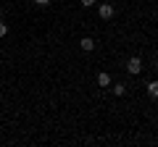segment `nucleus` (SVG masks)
Instances as JSON below:
<instances>
[{"mask_svg":"<svg viewBox=\"0 0 158 147\" xmlns=\"http://www.w3.org/2000/svg\"><path fill=\"white\" fill-rule=\"evenodd\" d=\"M113 13H116V8H113L111 3H100V6H98V16L106 18V21H108V18H113Z\"/></svg>","mask_w":158,"mask_h":147,"instance_id":"obj_1","label":"nucleus"},{"mask_svg":"<svg viewBox=\"0 0 158 147\" xmlns=\"http://www.w3.org/2000/svg\"><path fill=\"white\" fill-rule=\"evenodd\" d=\"M127 71H129L132 74V76H137V74H140L142 71V61H140V58H129V63H127Z\"/></svg>","mask_w":158,"mask_h":147,"instance_id":"obj_2","label":"nucleus"},{"mask_svg":"<svg viewBox=\"0 0 158 147\" xmlns=\"http://www.w3.org/2000/svg\"><path fill=\"white\" fill-rule=\"evenodd\" d=\"M145 89H148V95H150L153 100H158V81H148Z\"/></svg>","mask_w":158,"mask_h":147,"instance_id":"obj_3","label":"nucleus"},{"mask_svg":"<svg viewBox=\"0 0 158 147\" xmlns=\"http://www.w3.org/2000/svg\"><path fill=\"white\" fill-rule=\"evenodd\" d=\"M98 87H111V76H108L106 71L98 74Z\"/></svg>","mask_w":158,"mask_h":147,"instance_id":"obj_4","label":"nucleus"},{"mask_svg":"<svg viewBox=\"0 0 158 147\" xmlns=\"http://www.w3.org/2000/svg\"><path fill=\"white\" fill-rule=\"evenodd\" d=\"M79 47H82V50H85V53H92V50H95V42H92L90 37H85V40L79 42Z\"/></svg>","mask_w":158,"mask_h":147,"instance_id":"obj_5","label":"nucleus"},{"mask_svg":"<svg viewBox=\"0 0 158 147\" xmlns=\"http://www.w3.org/2000/svg\"><path fill=\"white\" fill-rule=\"evenodd\" d=\"M124 92H127V87H124V84H116V87H113V95H118V97H121Z\"/></svg>","mask_w":158,"mask_h":147,"instance_id":"obj_6","label":"nucleus"},{"mask_svg":"<svg viewBox=\"0 0 158 147\" xmlns=\"http://www.w3.org/2000/svg\"><path fill=\"white\" fill-rule=\"evenodd\" d=\"M6 34H8V24L0 21V37H6Z\"/></svg>","mask_w":158,"mask_h":147,"instance_id":"obj_7","label":"nucleus"},{"mask_svg":"<svg viewBox=\"0 0 158 147\" xmlns=\"http://www.w3.org/2000/svg\"><path fill=\"white\" fill-rule=\"evenodd\" d=\"M34 6H40V8H48V6H50V0H34Z\"/></svg>","mask_w":158,"mask_h":147,"instance_id":"obj_8","label":"nucleus"},{"mask_svg":"<svg viewBox=\"0 0 158 147\" xmlns=\"http://www.w3.org/2000/svg\"><path fill=\"white\" fill-rule=\"evenodd\" d=\"M82 6H85V8H90V6H95V0H82Z\"/></svg>","mask_w":158,"mask_h":147,"instance_id":"obj_9","label":"nucleus"},{"mask_svg":"<svg viewBox=\"0 0 158 147\" xmlns=\"http://www.w3.org/2000/svg\"><path fill=\"white\" fill-rule=\"evenodd\" d=\"M156 68H158V61H156Z\"/></svg>","mask_w":158,"mask_h":147,"instance_id":"obj_10","label":"nucleus"}]
</instances>
